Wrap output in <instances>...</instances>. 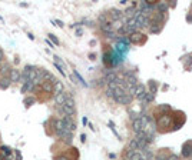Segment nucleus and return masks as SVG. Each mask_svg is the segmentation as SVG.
I'll list each match as a JSON object with an SVG mask.
<instances>
[{"label":"nucleus","mask_w":192,"mask_h":160,"mask_svg":"<svg viewBox=\"0 0 192 160\" xmlns=\"http://www.w3.org/2000/svg\"><path fill=\"white\" fill-rule=\"evenodd\" d=\"M149 124V120L146 116H139L132 122V127H134L135 133H141V131H146V127Z\"/></svg>","instance_id":"f257e3e1"},{"label":"nucleus","mask_w":192,"mask_h":160,"mask_svg":"<svg viewBox=\"0 0 192 160\" xmlns=\"http://www.w3.org/2000/svg\"><path fill=\"white\" fill-rule=\"evenodd\" d=\"M56 136L58 137H60V139H63L66 143H70L72 142V137H73V133L72 131H69L67 129H63V130L60 131H56Z\"/></svg>","instance_id":"f03ea898"},{"label":"nucleus","mask_w":192,"mask_h":160,"mask_svg":"<svg viewBox=\"0 0 192 160\" xmlns=\"http://www.w3.org/2000/svg\"><path fill=\"white\" fill-rule=\"evenodd\" d=\"M20 77H22V72L19 69H12L10 70V74H9V80H10V83H20Z\"/></svg>","instance_id":"7ed1b4c3"},{"label":"nucleus","mask_w":192,"mask_h":160,"mask_svg":"<svg viewBox=\"0 0 192 160\" xmlns=\"http://www.w3.org/2000/svg\"><path fill=\"white\" fill-rule=\"evenodd\" d=\"M62 122H63V124H65V127H66L69 131H72V133H73V131L76 130V124H75V122H73V119H72V117H69V116H65V117L62 119Z\"/></svg>","instance_id":"20e7f679"},{"label":"nucleus","mask_w":192,"mask_h":160,"mask_svg":"<svg viewBox=\"0 0 192 160\" xmlns=\"http://www.w3.org/2000/svg\"><path fill=\"white\" fill-rule=\"evenodd\" d=\"M146 93H148V92H146L145 86H143V84H138V87H136V90H135L134 95L136 96V99H139L141 102H143L146 97Z\"/></svg>","instance_id":"39448f33"},{"label":"nucleus","mask_w":192,"mask_h":160,"mask_svg":"<svg viewBox=\"0 0 192 160\" xmlns=\"http://www.w3.org/2000/svg\"><path fill=\"white\" fill-rule=\"evenodd\" d=\"M67 96H69V93H66V92L63 90L62 93H59V95L54 96V103H56V106H63L65 104V102H66Z\"/></svg>","instance_id":"423d86ee"},{"label":"nucleus","mask_w":192,"mask_h":160,"mask_svg":"<svg viewBox=\"0 0 192 160\" xmlns=\"http://www.w3.org/2000/svg\"><path fill=\"white\" fill-rule=\"evenodd\" d=\"M58 110L60 111V113H63L65 116H69V117H72V116L76 113L75 107H67V106H65V104H63V106H59Z\"/></svg>","instance_id":"0eeeda50"},{"label":"nucleus","mask_w":192,"mask_h":160,"mask_svg":"<svg viewBox=\"0 0 192 160\" xmlns=\"http://www.w3.org/2000/svg\"><path fill=\"white\" fill-rule=\"evenodd\" d=\"M130 43H135V45H138V43H141V41L143 40V34L139 32H134L130 33V37H129Z\"/></svg>","instance_id":"6e6552de"},{"label":"nucleus","mask_w":192,"mask_h":160,"mask_svg":"<svg viewBox=\"0 0 192 160\" xmlns=\"http://www.w3.org/2000/svg\"><path fill=\"white\" fill-rule=\"evenodd\" d=\"M105 80L108 82V84H109V83H115L118 80L116 73H115V72H112V70H108V72L105 73Z\"/></svg>","instance_id":"1a4fd4ad"},{"label":"nucleus","mask_w":192,"mask_h":160,"mask_svg":"<svg viewBox=\"0 0 192 160\" xmlns=\"http://www.w3.org/2000/svg\"><path fill=\"white\" fill-rule=\"evenodd\" d=\"M10 70H12V66L4 62V64L2 66V69H0V77H9Z\"/></svg>","instance_id":"9d476101"},{"label":"nucleus","mask_w":192,"mask_h":160,"mask_svg":"<svg viewBox=\"0 0 192 160\" xmlns=\"http://www.w3.org/2000/svg\"><path fill=\"white\" fill-rule=\"evenodd\" d=\"M132 99H134V96H130V95H125V96H122V97L115 99V102H116V103H119V104H129V103L132 102Z\"/></svg>","instance_id":"9b49d317"},{"label":"nucleus","mask_w":192,"mask_h":160,"mask_svg":"<svg viewBox=\"0 0 192 160\" xmlns=\"http://www.w3.org/2000/svg\"><path fill=\"white\" fill-rule=\"evenodd\" d=\"M171 122H172V119L169 116H162V117L158 120V124L161 127H168V126L171 124Z\"/></svg>","instance_id":"f8f14e48"},{"label":"nucleus","mask_w":192,"mask_h":160,"mask_svg":"<svg viewBox=\"0 0 192 160\" xmlns=\"http://www.w3.org/2000/svg\"><path fill=\"white\" fill-rule=\"evenodd\" d=\"M191 154H192V142H191V143H185L184 149H182V156L189 157Z\"/></svg>","instance_id":"ddd939ff"},{"label":"nucleus","mask_w":192,"mask_h":160,"mask_svg":"<svg viewBox=\"0 0 192 160\" xmlns=\"http://www.w3.org/2000/svg\"><path fill=\"white\" fill-rule=\"evenodd\" d=\"M34 89V84L33 82H30V80H27L26 83H23V86H22V93H26V92H32Z\"/></svg>","instance_id":"4468645a"},{"label":"nucleus","mask_w":192,"mask_h":160,"mask_svg":"<svg viewBox=\"0 0 192 160\" xmlns=\"http://www.w3.org/2000/svg\"><path fill=\"white\" fill-rule=\"evenodd\" d=\"M39 87H40L43 92H47V93H52V92H53V84L50 82H42V84Z\"/></svg>","instance_id":"2eb2a0df"},{"label":"nucleus","mask_w":192,"mask_h":160,"mask_svg":"<svg viewBox=\"0 0 192 160\" xmlns=\"http://www.w3.org/2000/svg\"><path fill=\"white\" fill-rule=\"evenodd\" d=\"M63 92V84H62V82H56L53 84V92H52V93H53V96H56V95H59V93H62Z\"/></svg>","instance_id":"dca6fc26"},{"label":"nucleus","mask_w":192,"mask_h":160,"mask_svg":"<svg viewBox=\"0 0 192 160\" xmlns=\"http://www.w3.org/2000/svg\"><path fill=\"white\" fill-rule=\"evenodd\" d=\"M110 17H112L113 20H121L122 12L121 10H118V9H112V10H110Z\"/></svg>","instance_id":"f3484780"},{"label":"nucleus","mask_w":192,"mask_h":160,"mask_svg":"<svg viewBox=\"0 0 192 160\" xmlns=\"http://www.w3.org/2000/svg\"><path fill=\"white\" fill-rule=\"evenodd\" d=\"M10 86V80H9V77H0V89H7V87Z\"/></svg>","instance_id":"a211bd4d"},{"label":"nucleus","mask_w":192,"mask_h":160,"mask_svg":"<svg viewBox=\"0 0 192 160\" xmlns=\"http://www.w3.org/2000/svg\"><path fill=\"white\" fill-rule=\"evenodd\" d=\"M73 74H75V77L78 79V80H79V83L82 84V86H85V87L88 86V83H86V82L83 80V77H82V76L79 74V72H78V70H73Z\"/></svg>","instance_id":"6ab92c4d"},{"label":"nucleus","mask_w":192,"mask_h":160,"mask_svg":"<svg viewBox=\"0 0 192 160\" xmlns=\"http://www.w3.org/2000/svg\"><path fill=\"white\" fill-rule=\"evenodd\" d=\"M154 26H150V32L152 33H158L161 32V29H162V23H152Z\"/></svg>","instance_id":"aec40b11"},{"label":"nucleus","mask_w":192,"mask_h":160,"mask_svg":"<svg viewBox=\"0 0 192 160\" xmlns=\"http://www.w3.org/2000/svg\"><path fill=\"white\" fill-rule=\"evenodd\" d=\"M65 106H67V107H75V100H73L72 95H69V96H67L66 102H65Z\"/></svg>","instance_id":"412c9836"},{"label":"nucleus","mask_w":192,"mask_h":160,"mask_svg":"<svg viewBox=\"0 0 192 160\" xmlns=\"http://www.w3.org/2000/svg\"><path fill=\"white\" fill-rule=\"evenodd\" d=\"M47 36H49V40L52 41L53 45H58V46H59V39H58V37H56V36H54V34H52V33H49Z\"/></svg>","instance_id":"4be33fe9"},{"label":"nucleus","mask_w":192,"mask_h":160,"mask_svg":"<svg viewBox=\"0 0 192 160\" xmlns=\"http://www.w3.org/2000/svg\"><path fill=\"white\" fill-rule=\"evenodd\" d=\"M34 102H36V100H34V97H26V99H25V104H26V107H30Z\"/></svg>","instance_id":"5701e85b"},{"label":"nucleus","mask_w":192,"mask_h":160,"mask_svg":"<svg viewBox=\"0 0 192 160\" xmlns=\"http://www.w3.org/2000/svg\"><path fill=\"white\" fill-rule=\"evenodd\" d=\"M141 157H142L141 153H134V154L129 157V160H141Z\"/></svg>","instance_id":"b1692460"},{"label":"nucleus","mask_w":192,"mask_h":160,"mask_svg":"<svg viewBox=\"0 0 192 160\" xmlns=\"http://www.w3.org/2000/svg\"><path fill=\"white\" fill-rule=\"evenodd\" d=\"M13 154L16 156V160H22V154H20V152H19L17 149H13Z\"/></svg>","instance_id":"393cba45"},{"label":"nucleus","mask_w":192,"mask_h":160,"mask_svg":"<svg viewBox=\"0 0 192 160\" xmlns=\"http://www.w3.org/2000/svg\"><path fill=\"white\" fill-rule=\"evenodd\" d=\"M166 7H168V6L165 3H158V9L161 10V12H165V10H166Z\"/></svg>","instance_id":"a878e982"},{"label":"nucleus","mask_w":192,"mask_h":160,"mask_svg":"<svg viewBox=\"0 0 192 160\" xmlns=\"http://www.w3.org/2000/svg\"><path fill=\"white\" fill-rule=\"evenodd\" d=\"M166 160H179V157L176 156V154H169Z\"/></svg>","instance_id":"bb28decb"},{"label":"nucleus","mask_w":192,"mask_h":160,"mask_svg":"<svg viewBox=\"0 0 192 160\" xmlns=\"http://www.w3.org/2000/svg\"><path fill=\"white\" fill-rule=\"evenodd\" d=\"M53 23H56V26H59V27H63V21L62 20H53Z\"/></svg>","instance_id":"cd10ccee"},{"label":"nucleus","mask_w":192,"mask_h":160,"mask_svg":"<svg viewBox=\"0 0 192 160\" xmlns=\"http://www.w3.org/2000/svg\"><path fill=\"white\" fill-rule=\"evenodd\" d=\"M54 160H69V159H67L66 156H58L56 159H54Z\"/></svg>","instance_id":"c85d7f7f"},{"label":"nucleus","mask_w":192,"mask_h":160,"mask_svg":"<svg viewBox=\"0 0 192 160\" xmlns=\"http://www.w3.org/2000/svg\"><path fill=\"white\" fill-rule=\"evenodd\" d=\"M82 33H83V30H82V29H78V30H76V36H82Z\"/></svg>","instance_id":"c756f323"},{"label":"nucleus","mask_w":192,"mask_h":160,"mask_svg":"<svg viewBox=\"0 0 192 160\" xmlns=\"http://www.w3.org/2000/svg\"><path fill=\"white\" fill-rule=\"evenodd\" d=\"M46 45H47V46H50V47H53V46H54L53 43H52V41L49 40V39H46Z\"/></svg>","instance_id":"7c9ffc66"},{"label":"nucleus","mask_w":192,"mask_h":160,"mask_svg":"<svg viewBox=\"0 0 192 160\" xmlns=\"http://www.w3.org/2000/svg\"><path fill=\"white\" fill-rule=\"evenodd\" d=\"M3 57H4V53H3V50L0 49V60H3Z\"/></svg>","instance_id":"2f4dec72"},{"label":"nucleus","mask_w":192,"mask_h":160,"mask_svg":"<svg viewBox=\"0 0 192 160\" xmlns=\"http://www.w3.org/2000/svg\"><path fill=\"white\" fill-rule=\"evenodd\" d=\"M27 36H29V39H30V40H34V36L32 34V33H27Z\"/></svg>","instance_id":"473e14b6"},{"label":"nucleus","mask_w":192,"mask_h":160,"mask_svg":"<svg viewBox=\"0 0 192 160\" xmlns=\"http://www.w3.org/2000/svg\"><path fill=\"white\" fill-rule=\"evenodd\" d=\"M82 123H83V124H88V119H86V117H83V119H82Z\"/></svg>","instance_id":"72a5a7b5"},{"label":"nucleus","mask_w":192,"mask_h":160,"mask_svg":"<svg viewBox=\"0 0 192 160\" xmlns=\"http://www.w3.org/2000/svg\"><path fill=\"white\" fill-rule=\"evenodd\" d=\"M80 140H82V142L85 143V140H86V136H85V135H82V136H80Z\"/></svg>","instance_id":"f704fd0d"},{"label":"nucleus","mask_w":192,"mask_h":160,"mask_svg":"<svg viewBox=\"0 0 192 160\" xmlns=\"http://www.w3.org/2000/svg\"><path fill=\"white\" fill-rule=\"evenodd\" d=\"M4 64V60H0V69H2V66Z\"/></svg>","instance_id":"c9c22d12"},{"label":"nucleus","mask_w":192,"mask_h":160,"mask_svg":"<svg viewBox=\"0 0 192 160\" xmlns=\"http://www.w3.org/2000/svg\"><path fill=\"white\" fill-rule=\"evenodd\" d=\"M0 21H3V17H2V16H0Z\"/></svg>","instance_id":"e433bc0d"},{"label":"nucleus","mask_w":192,"mask_h":160,"mask_svg":"<svg viewBox=\"0 0 192 160\" xmlns=\"http://www.w3.org/2000/svg\"><path fill=\"white\" fill-rule=\"evenodd\" d=\"M141 160H146V159H145V157H143V156H142V157H141Z\"/></svg>","instance_id":"4c0bfd02"}]
</instances>
